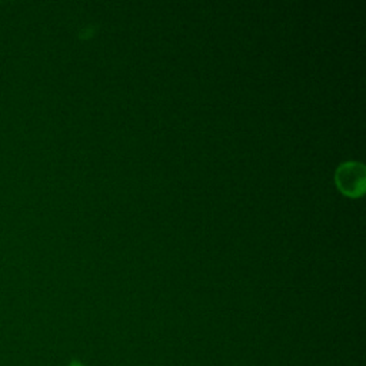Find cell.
Returning <instances> with one entry per match:
<instances>
[{
  "label": "cell",
  "mask_w": 366,
  "mask_h": 366,
  "mask_svg": "<svg viewBox=\"0 0 366 366\" xmlns=\"http://www.w3.org/2000/svg\"><path fill=\"white\" fill-rule=\"evenodd\" d=\"M351 169H348V166H345L341 172H339V179L337 183L339 186L342 188L344 192H347L348 195H358L359 191L358 188L362 189L363 185V173L362 170H356L355 165H349Z\"/></svg>",
  "instance_id": "obj_1"
}]
</instances>
